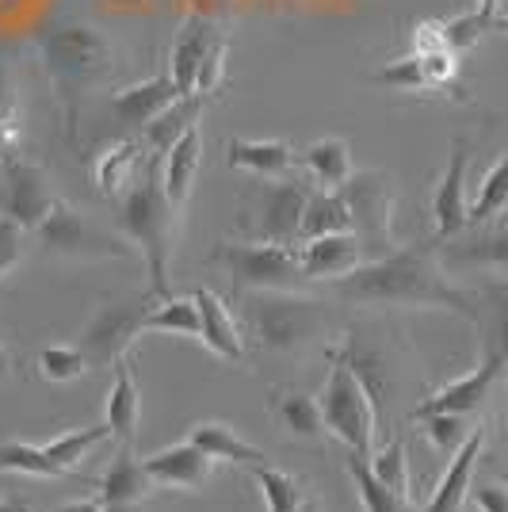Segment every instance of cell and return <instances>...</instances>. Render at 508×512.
I'll list each match as a JSON object with an SVG mask.
<instances>
[{"label": "cell", "instance_id": "cell-38", "mask_svg": "<svg viewBox=\"0 0 508 512\" xmlns=\"http://www.w3.org/2000/svg\"><path fill=\"white\" fill-rule=\"evenodd\" d=\"M417 425L428 436V444L444 455H455L466 444V436L474 432L470 417H463V413H424V417H417Z\"/></svg>", "mask_w": 508, "mask_h": 512}, {"label": "cell", "instance_id": "cell-7", "mask_svg": "<svg viewBox=\"0 0 508 512\" xmlns=\"http://www.w3.org/2000/svg\"><path fill=\"white\" fill-rule=\"evenodd\" d=\"M318 402L321 413H325V432L337 436L348 451H360L371 459L375 455V436H379V409L344 363H333Z\"/></svg>", "mask_w": 508, "mask_h": 512}, {"label": "cell", "instance_id": "cell-51", "mask_svg": "<svg viewBox=\"0 0 508 512\" xmlns=\"http://www.w3.org/2000/svg\"><path fill=\"white\" fill-rule=\"evenodd\" d=\"M298 512H321V501L318 497H306V501H302V509Z\"/></svg>", "mask_w": 508, "mask_h": 512}, {"label": "cell", "instance_id": "cell-32", "mask_svg": "<svg viewBox=\"0 0 508 512\" xmlns=\"http://www.w3.org/2000/svg\"><path fill=\"white\" fill-rule=\"evenodd\" d=\"M344 470L352 478V486L360 493V505L363 512H409V497L394 493L390 486H382L371 470V459L360 455V451H348L344 455Z\"/></svg>", "mask_w": 508, "mask_h": 512}, {"label": "cell", "instance_id": "cell-1", "mask_svg": "<svg viewBox=\"0 0 508 512\" xmlns=\"http://www.w3.org/2000/svg\"><path fill=\"white\" fill-rule=\"evenodd\" d=\"M337 299L371 310H447L478 321L474 291L455 287L440 260V241L398 245L379 260H363L356 272L333 283Z\"/></svg>", "mask_w": 508, "mask_h": 512}, {"label": "cell", "instance_id": "cell-26", "mask_svg": "<svg viewBox=\"0 0 508 512\" xmlns=\"http://www.w3.org/2000/svg\"><path fill=\"white\" fill-rule=\"evenodd\" d=\"M268 409L279 421V428L295 440H321L325 436V413L314 394H302L291 386H279L268 394Z\"/></svg>", "mask_w": 508, "mask_h": 512}, {"label": "cell", "instance_id": "cell-35", "mask_svg": "<svg viewBox=\"0 0 508 512\" xmlns=\"http://www.w3.org/2000/svg\"><path fill=\"white\" fill-rule=\"evenodd\" d=\"M0 474H23V478H65L69 470L58 467L43 444H23V440H4L0 444Z\"/></svg>", "mask_w": 508, "mask_h": 512}, {"label": "cell", "instance_id": "cell-37", "mask_svg": "<svg viewBox=\"0 0 508 512\" xmlns=\"http://www.w3.org/2000/svg\"><path fill=\"white\" fill-rule=\"evenodd\" d=\"M107 436H111V428H107V421H104V425L62 432L58 440H50V444H43V448H46V455L58 463V467L73 470V467H81V459H85V455L96 448V444H104Z\"/></svg>", "mask_w": 508, "mask_h": 512}, {"label": "cell", "instance_id": "cell-12", "mask_svg": "<svg viewBox=\"0 0 508 512\" xmlns=\"http://www.w3.org/2000/svg\"><path fill=\"white\" fill-rule=\"evenodd\" d=\"M325 356H329V363H344V367L360 379L363 390L371 394L375 409H379V425H382L386 409H390L394 394H398V371H394V360L386 356V348H379L375 341H367L363 333H348L344 344L329 348Z\"/></svg>", "mask_w": 508, "mask_h": 512}, {"label": "cell", "instance_id": "cell-4", "mask_svg": "<svg viewBox=\"0 0 508 512\" xmlns=\"http://www.w3.org/2000/svg\"><path fill=\"white\" fill-rule=\"evenodd\" d=\"M241 306L256 344L279 356H295L329 333L325 302L302 299L295 291H249L241 295Z\"/></svg>", "mask_w": 508, "mask_h": 512}, {"label": "cell", "instance_id": "cell-16", "mask_svg": "<svg viewBox=\"0 0 508 512\" xmlns=\"http://www.w3.org/2000/svg\"><path fill=\"white\" fill-rule=\"evenodd\" d=\"M218 23L207 20V16H188V20L180 23V31H176V39H172V50H169V77L176 81L180 88V96H195V81H199V69H203V58H207V50L218 43Z\"/></svg>", "mask_w": 508, "mask_h": 512}, {"label": "cell", "instance_id": "cell-18", "mask_svg": "<svg viewBox=\"0 0 508 512\" xmlns=\"http://www.w3.org/2000/svg\"><path fill=\"white\" fill-rule=\"evenodd\" d=\"M367 253H363L360 237L352 234H325L310 237L302 249H298V264H302V276L306 279H344L348 272H356Z\"/></svg>", "mask_w": 508, "mask_h": 512}, {"label": "cell", "instance_id": "cell-29", "mask_svg": "<svg viewBox=\"0 0 508 512\" xmlns=\"http://www.w3.org/2000/svg\"><path fill=\"white\" fill-rule=\"evenodd\" d=\"M207 104H211V96H199V92H195V96H180L176 104L165 107V111L142 130V134H146V150L153 153V157H165V153L203 119Z\"/></svg>", "mask_w": 508, "mask_h": 512}, {"label": "cell", "instance_id": "cell-28", "mask_svg": "<svg viewBox=\"0 0 508 512\" xmlns=\"http://www.w3.org/2000/svg\"><path fill=\"white\" fill-rule=\"evenodd\" d=\"M188 440L203 451V455H211L214 463H230V467L249 470L268 459V455L256 448V444H249L241 432H233L226 421H199V425L188 432Z\"/></svg>", "mask_w": 508, "mask_h": 512}, {"label": "cell", "instance_id": "cell-23", "mask_svg": "<svg viewBox=\"0 0 508 512\" xmlns=\"http://www.w3.org/2000/svg\"><path fill=\"white\" fill-rule=\"evenodd\" d=\"M153 153L146 150V142L127 138V142H115L96 157V184L107 199H123V195L142 180V172L149 169ZM161 161V157H157Z\"/></svg>", "mask_w": 508, "mask_h": 512}, {"label": "cell", "instance_id": "cell-36", "mask_svg": "<svg viewBox=\"0 0 508 512\" xmlns=\"http://www.w3.org/2000/svg\"><path fill=\"white\" fill-rule=\"evenodd\" d=\"M146 333H176V337H199V306L195 299H165L146 314Z\"/></svg>", "mask_w": 508, "mask_h": 512}, {"label": "cell", "instance_id": "cell-46", "mask_svg": "<svg viewBox=\"0 0 508 512\" xmlns=\"http://www.w3.org/2000/svg\"><path fill=\"white\" fill-rule=\"evenodd\" d=\"M16 115H20V96H16V81H12L8 65L0 62V130L16 127Z\"/></svg>", "mask_w": 508, "mask_h": 512}, {"label": "cell", "instance_id": "cell-42", "mask_svg": "<svg viewBox=\"0 0 508 512\" xmlns=\"http://www.w3.org/2000/svg\"><path fill=\"white\" fill-rule=\"evenodd\" d=\"M226 35H218V43L207 50V58H203V69H199V81H195V92L199 96H214L218 88L226 85Z\"/></svg>", "mask_w": 508, "mask_h": 512}, {"label": "cell", "instance_id": "cell-22", "mask_svg": "<svg viewBox=\"0 0 508 512\" xmlns=\"http://www.w3.org/2000/svg\"><path fill=\"white\" fill-rule=\"evenodd\" d=\"M180 100V88L176 81L169 77V69L165 73H157V77H149L142 85H130L123 88L115 100H111V111H115V119L130 130H146L161 111L169 104Z\"/></svg>", "mask_w": 508, "mask_h": 512}, {"label": "cell", "instance_id": "cell-17", "mask_svg": "<svg viewBox=\"0 0 508 512\" xmlns=\"http://www.w3.org/2000/svg\"><path fill=\"white\" fill-rule=\"evenodd\" d=\"M142 463H146L153 486H169V490H203L214 478V459L203 455L191 440L157 451Z\"/></svg>", "mask_w": 508, "mask_h": 512}, {"label": "cell", "instance_id": "cell-2", "mask_svg": "<svg viewBox=\"0 0 508 512\" xmlns=\"http://www.w3.org/2000/svg\"><path fill=\"white\" fill-rule=\"evenodd\" d=\"M35 50L54 88V104L62 115V130L69 142H77L81 107L100 85L115 81L119 54L100 27L92 23H58L35 35Z\"/></svg>", "mask_w": 508, "mask_h": 512}, {"label": "cell", "instance_id": "cell-53", "mask_svg": "<svg viewBox=\"0 0 508 512\" xmlns=\"http://www.w3.org/2000/svg\"><path fill=\"white\" fill-rule=\"evenodd\" d=\"M493 31H501V35H508V16H497V20H493Z\"/></svg>", "mask_w": 508, "mask_h": 512}, {"label": "cell", "instance_id": "cell-43", "mask_svg": "<svg viewBox=\"0 0 508 512\" xmlns=\"http://www.w3.org/2000/svg\"><path fill=\"white\" fill-rule=\"evenodd\" d=\"M23 241H27V226H20L16 218L0 214V279L8 276L23 260Z\"/></svg>", "mask_w": 508, "mask_h": 512}, {"label": "cell", "instance_id": "cell-3", "mask_svg": "<svg viewBox=\"0 0 508 512\" xmlns=\"http://www.w3.org/2000/svg\"><path fill=\"white\" fill-rule=\"evenodd\" d=\"M115 230L127 237L130 245L142 253V260H146L149 299H172L169 256L172 237H176V207L165 195V180H161V161L157 157L149 161L142 180L123 199H115Z\"/></svg>", "mask_w": 508, "mask_h": 512}, {"label": "cell", "instance_id": "cell-48", "mask_svg": "<svg viewBox=\"0 0 508 512\" xmlns=\"http://www.w3.org/2000/svg\"><path fill=\"white\" fill-rule=\"evenodd\" d=\"M12 371H16V356L0 344V379H12Z\"/></svg>", "mask_w": 508, "mask_h": 512}, {"label": "cell", "instance_id": "cell-47", "mask_svg": "<svg viewBox=\"0 0 508 512\" xmlns=\"http://www.w3.org/2000/svg\"><path fill=\"white\" fill-rule=\"evenodd\" d=\"M50 512H107L104 501H69L62 509H50Z\"/></svg>", "mask_w": 508, "mask_h": 512}, {"label": "cell", "instance_id": "cell-45", "mask_svg": "<svg viewBox=\"0 0 508 512\" xmlns=\"http://www.w3.org/2000/svg\"><path fill=\"white\" fill-rule=\"evenodd\" d=\"M470 501L478 512H508V486L501 482H478L470 486Z\"/></svg>", "mask_w": 508, "mask_h": 512}, {"label": "cell", "instance_id": "cell-10", "mask_svg": "<svg viewBox=\"0 0 508 512\" xmlns=\"http://www.w3.org/2000/svg\"><path fill=\"white\" fill-rule=\"evenodd\" d=\"M62 199L50 188L46 176L35 161H27L23 153H0V214L16 218L27 230H39L43 218Z\"/></svg>", "mask_w": 508, "mask_h": 512}, {"label": "cell", "instance_id": "cell-39", "mask_svg": "<svg viewBox=\"0 0 508 512\" xmlns=\"http://www.w3.org/2000/svg\"><path fill=\"white\" fill-rule=\"evenodd\" d=\"M88 367L92 363L77 344H46L39 352V375L46 383H73V379L85 375Z\"/></svg>", "mask_w": 508, "mask_h": 512}, {"label": "cell", "instance_id": "cell-25", "mask_svg": "<svg viewBox=\"0 0 508 512\" xmlns=\"http://www.w3.org/2000/svg\"><path fill=\"white\" fill-rule=\"evenodd\" d=\"M199 165H203V127H195L172 146L165 157H161V180H165V195L169 203L180 211L191 199V188H195V176H199Z\"/></svg>", "mask_w": 508, "mask_h": 512}, {"label": "cell", "instance_id": "cell-20", "mask_svg": "<svg viewBox=\"0 0 508 512\" xmlns=\"http://www.w3.org/2000/svg\"><path fill=\"white\" fill-rule=\"evenodd\" d=\"M226 165L256 176V180H287L298 165V153L283 138H230Z\"/></svg>", "mask_w": 508, "mask_h": 512}, {"label": "cell", "instance_id": "cell-44", "mask_svg": "<svg viewBox=\"0 0 508 512\" xmlns=\"http://www.w3.org/2000/svg\"><path fill=\"white\" fill-rule=\"evenodd\" d=\"M413 54H436V50H451L444 35V20H421L413 27V43H409Z\"/></svg>", "mask_w": 508, "mask_h": 512}, {"label": "cell", "instance_id": "cell-11", "mask_svg": "<svg viewBox=\"0 0 508 512\" xmlns=\"http://www.w3.org/2000/svg\"><path fill=\"white\" fill-rule=\"evenodd\" d=\"M310 188L298 180H264L249 207V234L268 245L302 241V211Z\"/></svg>", "mask_w": 508, "mask_h": 512}, {"label": "cell", "instance_id": "cell-52", "mask_svg": "<svg viewBox=\"0 0 508 512\" xmlns=\"http://www.w3.org/2000/svg\"><path fill=\"white\" fill-rule=\"evenodd\" d=\"M0 512H31L27 505H16V501H0Z\"/></svg>", "mask_w": 508, "mask_h": 512}, {"label": "cell", "instance_id": "cell-33", "mask_svg": "<svg viewBox=\"0 0 508 512\" xmlns=\"http://www.w3.org/2000/svg\"><path fill=\"white\" fill-rule=\"evenodd\" d=\"M249 474H253L256 490H260V497H264V509L268 512H298L302 509V501H306L302 478L287 474V470L268 467V463L249 467Z\"/></svg>", "mask_w": 508, "mask_h": 512}, {"label": "cell", "instance_id": "cell-6", "mask_svg": "<svg viewBox=\"0 0 508 512\" xmlns=\"http://www.w3.org/2000/svg\"><path fill=\"white\" fill-rule=\"evenodd\" d=\"M344 203L352 214V234L360 237L367 260H379V256L394 253L398 241H394V207H398V184L394 176L382 169L352 172L344 180Z\"/></svg>", "mask_w": 508, "mask_h": 512}, {"label": "cell", "instance_id": "cell-8", "mask_svg": "<svg viewBox=\"0 0 508 512\" xmlns=\"http://www.w3.org/2000/svg\"><path fill=\"white\" fill-rule=\"evenodd\" d=\"M35 234L50 256H69V260H127V256H134L123 234H111L104 226H96L92 218L73 211L69 203H58Z\"/></svg>", "mask_w": 508, "mask_h": 512}, {"label": "cell", "instance_id": "cell-40", "mask_svg": "<svg viewBox=\"0 0 508 512\" xmlns=\"http://www.w3.org/2000/svg\"><path fill=\"white\" fill-rule=\"evenodd\" d=\"M371 470H375V478H379L382 486H390L394 493L409 497L413 478H409V455H405V440H390V444H382V448L371 455Z\"/></svg>", "mask_w": 508, "mask_h": 512}, {"label": "cell", "instance_id": "cell-19", "mask_svg": "<svg viewBox=\"0 0 508 512\" xmlns=\"http://www.w3.org/2000/svg\"><path fill=\"white\" fill-rule=\"evenodd\" d=\"M482 451H486V428H474L463 448L451 455L444 478L436 482L424 512H463V501L470 497V486H474V470L482 463Z\"/></svg>", "mask_w": 508, "mask_h": 512}, {"label": "cell", "instance_id": "cell-13", "mask_svg": "<svg viewBox=\"0 0 508 512\" xmlns=\"http://www.w3.org/2000/svg\"><path fill=\"white\" fill-rule=\"evenodd\" d=\"M470 153L474 142L459 134L451 138V157H447L444 176L436 180L432 192V226H436V241H451L470 226V199H466V169H470Z\"/></svg>", "mask_w": 508, "mask_h": 512}, {"label": "cell", "instance_id": "cell-21", "mask_svg": "<svg viewBox=\"0 0 508 512\" xmlns=\"http://www.w3.org/2000/svg\"><path fill=\"white\" fill-rule=\"evenodd\" d=\"M191 299L199 306V341L207 344L218 360H245V337H241V325L233 321L230 306L218 299L211 287H195Z\"/></svg>", "mask_w": 508, "mask_h": 512}, {"label": "cell", "instance_id": "cell-34", "mask_svg": "<svg viewBox=\"0 0 508 512\" xmlns=\"http://www.w3.org/2000/svg\"><path fill=\"white\" fill-rule=\"evenodd\" d=\"M505 211H508V150L501 153V161L482 176L478 195L470 199V226H466V230L489 226V222H497Z\"/></svg>", "mask_w": 508, "mask_h": 512}, {"label": "cell", "instance_id": "cell-24", "mask_svg": "<svg viewBox=\"0 0 508 512\" xmlns=\"http://www.w3.org/2000/svg\"><path fill=\"white\" fill-rule=\"evenodd\" d=\"M104 421H107V428H111V436H115L123 448H134V440H138V421H142V390H138V379H134L130 360L115 363V383L107 390Z\"/></svg>", "mask_w": 508, "mask_h": 512}, {"label": "cell", "instance_id": "cell-15", "mask_svg": "<svg viewBox=\"0 0 508 512\" xmlns=\"http://www.w3.org/2000/svg\"><path fill=\"white\" fill-rule=\"evenodd\" d=\"M478 333H482V360L501 379L508 375V279H486L478 291Z\"/></svg>", "mask_w": 508, "mask_h": 512}, {"label": "cell", "instance_id": "cell-5", "mask_svg": "<svg viewBox=\"0 0 508 512\" xmlns=\"http://www.w3.org/2000/svg\"><path fill=\"white\" fill-rule=\"evenodd\" d=\"M233 279V295L249 291H298L310 279L302 276L295 245H268V241H222L211 253Z\"/></svg>", "mask_w": 508, "mask_h": 512}, {"label": "cell", "instance_id": "cell-41", "mask_svg": "<svg viewBox=\"0 0 508 512\" xmlns=\"http://www.w3.org/2000/svg\"><path fill=\"white\" fill-rule=\"evenodd\" d=\"M486 31H493V20H486L478 8H470L463 16H455V20H444V35H447V46L463 58L470 54L474 46L486 39Z\"/></svg>", "mask_w": 508, "mask_h": 512}, {"label": "cell", "instance_id": "cell-14", "mask_svg": "<svg viewBox=\"0 0 508 512\" xmlns=\"http://www.w3.org/2000/svg\"><path fill=\"white\" fill-rule=\"evenodd\" d=\"M447 272H486L508 279V226H474L451 241H440Z\"/></svg>", "mask_w": 508, "mask_h": 512}, {"label": "cell", "instance_id": "cell-50", "mask_svg": "<svg viewBox=\"0 0 508 512\" xmlns=\"http://www.w3.org/2000/svg\"><path fill=\"white\" fill-rule=\"evenodd\" d=\"M107 512H146L142 509V501H138V505H104Z\"/></svg>", "mask_w": 508, "mask_h": 512}, {"label": "cell", "instance_id": "cell-9", "mask_svg": "<svg viewBox=\"0 0 508 512\" xmlns=\"http://www.w3.org/2000/svg\"><path fill=\"white\" fill-rule=\"evenodd\" d=\"M146 314H149V295L146 299H104L92 318L81 329L77 348L88 356L92 367H115L119 360H127V348L134 344V337L146 333Z\"/></svg>", "mask_w": 508, "mask_h": 512}, {"label": "cell", "instance_id": "cell-27", "mask_svg": "<svg viewBox=\"0 0 508 512\" xmlns=\"http://www.w3.org/2000/svg\"><path fill=\"white\" fill-rule=\"evenodd\" d=\"M96 490H100L104 505H138L153 490V478H149L146 463L134 455V448H123L111 459V467L100 474Z\"/></svg>", "mask_w": 508, "mask_h": 512}, {"label": "cell", "instance_id": "cell-30", "mask_svg": "<svg viewBox=\"0 0 508 512\" xmlns=\"http://www.w3.org/2000/svg\"><path fill=\"white\" fill-rule=\"evenodd\" d=\"M298 165L314 180V188H325V192H340L344 180L356 172L352 169V150H348L344 138H318V142H310L306 150L298 153Z\"/></svg>", "mask_w": 508, "mask_h": 512}, {"label": "cell", "instance_id": "cell-49", "mask_svg": "<svg viewBox=\"0 0 508 512\" xmlns=\"http://www.w3.org/2000/svg\"><path fill=\"white\" fill-rule=\"evenodd\" d=\"M501 4H505V0H478L474 8H478L486 20H497V16H501Z\"/></svg>", "mask_w": 508, "mask_h": 512}, {"label": "cell", "instance_id": "cell-31", "mask_svg": "<svg viewBox=\"0 0 508 512\" xmlns=\"http://www.w3.org/2000/svg\"><path fill=\"white\" fill-rule=\"evenodd\" d=\"M352 230V214L340 192H325V188H310L306 195V211H302V241L325 234H348Z\"/></svg>", "mask_w": 508, "mask_h": 512}]
</instances>
